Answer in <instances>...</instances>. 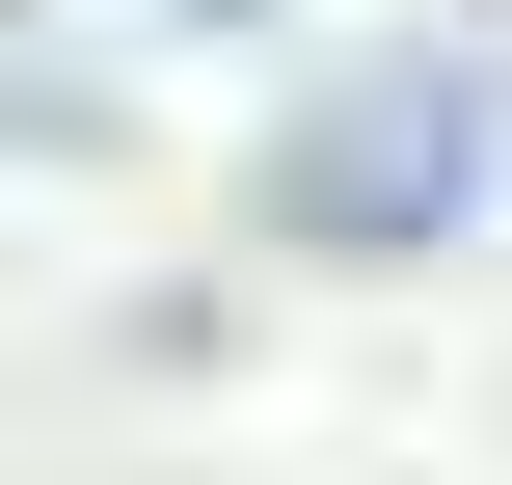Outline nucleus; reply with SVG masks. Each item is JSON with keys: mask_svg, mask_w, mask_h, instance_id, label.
<instances>
[{"mask_svg": "<svg viewBox=\"0 0 512 485\" xmlns=\"http://www.w3.org/2000/svg\"><path fill=\"white\" fill-rule=\"evenodd\" d=\"M459 189H486V81H459V54H405V81L297 108V162H270V216H297V243H432Z\"/></svg>", "mask_w": 512, "mask_h": 485, "instance_id": "obj_1", "label": "nucleus"}]
</instances>
